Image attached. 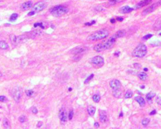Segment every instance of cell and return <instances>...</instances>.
I'll use <instances>...</instances> for the list:
<instances>
[{
  "instance_id": "cell-32",
  "label": "cell",
  "mask_w": 161,
  "mask_h": 129,
  "mask_svg": "<svg viewBox=\"0 0 161 129\" xmlns=\"http://www.w3.org/2000/svg\"><path fill=\"white\" fill-rule=\"evenodd\" d=\"M93 77H94V74H91L88 77V78H87V79L85 80L84 82L86 83V84H87L88 82H89V81H90V80H91L92 78H93Z\"/></svg>"
},
{
  "instance_id": "cell-29",
  "label": "cell",
  "mask_w": 161,
  "mask_h": 129,
  "mask_svg": "<svg viewBox=\"0 0 161 129\" xmlns=\"http://www.w3.org/2000/svg\"><path fill=\"white\" fill-rule=\"evenodd\" d=\"M18 14L16 13H13V15H12V16H11V17H10V20L11 21V22H13V21H15L16 19H17V18H18Z\"/></svg>"
},
{
  "instance_id": "cell-44",
  "label": "cell",
  "mask_w": 161,
  "mask_h": 129,
  "mask_svg": "<svg viewBox=\"0 0 161 129\" xmlns=\"http://www.w3.org/2000/svg\"><path fill=\"white\" fill-rule=\"evenodd\" d=\"M155 113H156V111L154 109V110H153L152 112H151L150 113V115H154V114H155Z\"/></svg>"
},
{
  "instance_id": "cell-12",
  "label": "cell",
  "mask_w": 161,
  "mask_h": 129,
  "mask_svg": "<svg viewBox=\"0 0 161 129\" xmlns=\"http://www.w3.org/2000/svg\"><path fill=\"white\" fill-rule=\"evenodd\" d=\"M110 86L112 90H116L122 88V84L118 79H112L110 82Z\"/></svg>"
},
{
  "instance_id": "cell-35",
  "label": "cell",
  "mask_w": 161,
  "mask_h": 129,
  "mask_svg": "<svg viewBox=\"0 0 161 129\" xmlns=\"http://www.w3.org/2000/svg\"><path fill=\"white\" fill-rule=\"evenodd\" d=\"M155 102H157V103L159 105H161V96H157L156 99H155Z\"/></svg>"
},
{
  "instance_id": "cell-39",
  "label": "cell",
  "mask_w": 161,
  "mask_h": 129,
  "mask_svg": "<svg viewBox=\"0 0 161 129\" xmlns=\"http://www.w3.org/2000/svg\"><path fill=\"white\" fill-rule=\"evenodd\" d=\"M42 125H43V122L42 121H38V124H37V127H38V128H40V127H42Z\"/></svg>"
},
{
  "instance_id": "cell-10",
  "label": "cell",
  "mask_w": 161,
  "mask_h": 129,
  "mask_svg": "<svg viewBox=\"0 0 161 129\" xmlns=\"http://www.w3.org/2000/svg\"><path fill=\"white\" fill-rule=\"evenodd\" d=\"M46 7V4L43 1H40L34 4V6L32 7L33 11L35 12H40L42 11L43 9H45Z\"/></svg>"
},
{
  "instance_id": "cell-38",
  "label": "cell",
  "mask_w": 161,
  "mask_h": 129,
  "mask_svg": "<svg viewBox=\"0 0 161 129\" xmlns=\"http://www.w3.org/2000/svg\"><path fill=\"white\" fill-rule=\"evenodd\" d=\"M6 100V98L4 96H0V102H4Z\"/></svg>"
},
{
  "instance_id": "cell-30",
  "label": "cell",
  "mask_w": 161,
  "mask_h": 129,
  "mask_svg": "<svg viewBox=\"0 0 161 129\" xmlns=\"http://www.w3.org/2000/svg\"><path fill=\"white\" fill-rule=\"evenodd\" d=\"M26 94L28 96H31L33 94H34V91L31 90H27L25 91Z\"/></svg>"
},
{
  "instance_id": "cell-5",
  "label": "cell",
  "mask_w": 161,
  "mask_h": 129,
  "mask_svg": "<svg viewBox=\"0 0 161 129\" xmlns=\"http://www.w3.org/2000/svg\"><path fill=\"white\" fill-rule=\"evenodd\" d=\"M28 37L27 35H19V36H16L15 35H10V40L12 44L13 45H18L19 43L23 42L27 40Z\"/></svg>"
},
{
  "instance_id": "cell-9",
  "label": "cell",
  "mask_w": 161,
  "mask_h": 129,
  "mask_svg": "<svg viewBox=\"0 0 161 129\" xmlns=\"http://www.w3.org/2000/svg\"><path fill=\"white\" fill-rule=\"evenodd\" d=\"M59 117L60 118V120L62 123H65L68 118V115H67V112L64 108H62L59 110Z\"/></svg>"
},
{
  "instance_id": "cell-3",
  "label": "cell",
  "mask_w": 161,
  "mask_h": 129,
  "mask_svg": "<svg viewBox=\"0 0 161 129\" xmlns=\"http://www.w3.org/2000/svg\"><path fill=\"white\" fill-rule=\"evenodd\" d=\"M147 53V48L145 44L140 43L135 48L132 53V56L138 58H142L145 57Z\"/></svg>"
},
{
  "instance_id": "cell-20",
  "label": "cell",
  "mask_w": 161,
  "mask_h": 129,
  "mask_svg": "<svg viewBox=\"0 0 161 129\" xmlns=\"http://www.w3.org/2000/svg\"><path fill=\"white\" fill-rule=\"evenodd\" d=\"M88 112L90 116H93L96 112V108L94 106L89 105L88 107Z\"/></svg>"
},
{
  "instance_id": "cell-26",
  "label": "cell",
  "mask_w": 161,
  "mask_h": 129,
  "mask_svg": "<svg viewBox=\"0 0 161 129\" xmlns=\"http://www.w3.org/2000/svg\"><path fill=\"white\" fill-rule=\"evenodd\" d=\"M133 95H134V93L131 90H128L126 92L125 94V98L128 99V98H132Z\"/></svg>"
},
{
  "instance_id": "cell-46",
  "label": "cell",
  "mask_w": 161,
  "mask_h": 129,
  "mask_svg": "<svg viewBox=\"0 0 161 129\" xmlns=\"http://www.w3.org/2000/svg\"><path fill=\"white\" fill-rule=\"evenodd\" d=\"M110 22H111V23H115V19H111V20H110Z\"/></svg>"
},
{
  "instance_id": "cell-31",
  "label": "cell",
  "mask_w": 161,
  "mask_h": 129,
  "mask_svg": "<svg viewBox=\"0 0 161 129\" xmlns=\"http://www.w3.org/2000/svg\"><path fill=\"white\" fill-rule=\"evenodd\" d=\"M18 120L21 123H24L26 121V117L25 115H21L18 118Z\"/></svg>"
},
{
  "instance_id": "cell-51",
  "label": "cell",
  "mask_w": 161,
  "mask_h": 129,
  "mask_svg": "<svg viewBox=\"0 0 161 129\" xmlns=\"http://www.w3.org/2000/svg\"><path fill=\"white\" fill-rule=\"evenodd\" d=\"M160 4H161V2H160Z\"/></svg>"
},
{
  "instance_id": "cell-22",
  "label": "cell",
  "mask_w": 161,
  "mask_h": 129,
  "mask_svg": "<svg viewBox=\"0 0 161 129\" xmlns=\"http://www.w3.org/2000/svg\"><path fill=\"white\" fill-rule=\"evenodd\" d=\"M9 48V45L5 41L0 40V49L1 50H6Z\"/></svg>"
},
{
  "instance_id": "cell-23",
  "label": "cell",
  "mask_w": 161,
  "mask_h": 129,
  "mask_svg": "<svg viewBox=\"0 0 161 129\" xmlns=\"http://www.w3.org/2000/svg\"><path fill=\"white\" fill-rule=\"evenodd\" d=\"M138 76L140 79L142 81H146L148 78L147 74H146V72H139V73H138Z\"/></svg>"
},
{
  "instance_id": "cell-36",
  "label": "cell",
  "mask_w": 161,
  "mask_h": 129,
  "mask_svg": "<svg viewBox=\"0 0 161 129\" xmlns=\"http://www.w3.org/2000/svg\"><path fill=\"white\" fill-rule=\"evenodd\" d=\"M152 37V34H147V35H146V36L143 37L142 39L143 40H148V39H149L150 38H151Z\"/></svg>"
},
{
  "instance_id": "cell-13",
  "label": "cell",
  "mask_w": 161,
  "mask_h": 129,
  "mask_svg": "<svg viewBox=\"0 0 161 129\" xmlns=\"http://www.w3.org/2000/svg\"><path fill=\"white\" fill-rule=\"evenodd\" d=\"M152 1V0H142L134 6V10H138L140 8H143L144 6L149 4Z\"/></svg>"
},
{
  "instance_id": "cell-27",
  "label": "cell",
  "mask_w": 161,
  "mask_h": 129,
  "mask_svg": "<svg viewBox=\"0 0 161 129\" xmlns=\"http://www.w3.org/2000/svg\"><path fill=\"white\" fill-rule=\"evenodd\" d=\"M92 100L95 103H99L101 100V96L100 94H96L92 96Z\"/></svg>"
},
{
  "instance_id": "cell-33",
  "label": "cell",
  "mask_w": 161,
  "mask_h": 129,
  "mask_svg": "<svg viewBox=\"0 0 161 129\" xmlns=\"http://www.w3.org/2000/svg\"><path fill=\"white\" fill-rule=\"evenodd\" d=\"M37 27H40L42 28H44V27H43L42 23H36L34 24V27L36 28Z\"/></svg>"
},
{
  "instance_id": "cell-18",
  "label": "cell",
  "mask_w": 161,
  "mask_h": 129,
  "mask_svg": "<svg viewBox=\"0 0 161 129\" xmlns=\"http://www.w3.org/2000/svg\"><path fill=\"white\" fill-rule=\"evenodd\" d=\"M122 90L121 89H118V90H113V95L114 97L116 98H120L122 96Z\"/></svg>"
},
{
  "instance_id": "cell-11",
  "label": "cell",
  "mask_w": 161,
  "mask_h": 129,
  "mask_svg": "<svg viewBox=\"0 0 161 129\" xmlns=\"http://www.w3.org/2000/svg\"><path fill=\"white\" fill-rule=\"evenodd\" d=\"M159 3L160 2L154 3V4H153L150 6H149V7H148V8H147L146 9H145V10L142 12V15H147L148 14H149L150 13H152V12H153V11L157 8V7L158 6V5H159Z\"/></svg>"
},
{
  "instance_id": "cell-16",
  "label": "cell",
  "mask_w": 161,
  "mask_h": 129,
  "mask_svg": "<svg viewBox=\"0 0 161 129\" xmlns=\"http://www.w3.org/2000/svg\"><path fill=\"white\" fill-rule=\"evenodd\" d=\"M153 30L155 31H159L161 30V16L157 19L153 25Z\"/></svg>"
},
{
  "instance_id": "cell-48",
  "label": "cell",
  "mask_w": 161,
  "mask_h": 129,
  "mask_svg": "<svg viewBox=\"0 0 161 129\" xmlns=\"http://www.w3.org/2000/svg\"><path fill=\"white\" fill-rule=\"evenodd\" d=\"M144 70H146V71H147V70H148V69L147 68H145L144 69Z\"/></svg>"
},
{
  "instance_id": "cell-2",
  "label": "cell",
  "mask_w": 161,
  "mask_h": 129,
  "mask_svg": "<svg viewBox=\"0 0 161 129\" xmlns=\"http://www.w3.org/2000/svg\"><path fill=\"white\" fill-rule=\"evenodd\" d=\"M108 35H109L108 30L106 29H101L89 35L87 40L89 41H96L99 40L104 39L105 38L108 37Z\"/></svg>"
},
{
  "instance_id": "cell-43",
  "label": "cell",
  "mask_w": 161,
  "mask_h": 129,
  "mask_svg": "<svg viewBox=\"0 0 161 129\" xmlns=\"http://www.w3.org/2000/svg\"><path fill=\"white\" fill-rule=\"evenodd\" d=\"M116 20H118V21H119V22H122V21H123V18L122 17H117L116 18Z\"/></svg>"
},
{
  "instance_id": "cell-25",
  "label": "cell",
  "mask_w": 161,
  "mask_h": 129,
  "mask_svg": "<svg viewBox=\"0 0 161 129\" xmlns=\"http://www.w3.org/2000/svg\"><path fill=\"white\" fill-rule=\"evenodd\" d=\"M155 96H156V94H155V93L150 92V93H149L146 94V99L149 101V100H151Z\"/></svg>"
},
{
  "instance_id": "cell-47",
  "label": "cell",
  "mask_w": 161,
  "mask_h": 129,
  "mask_svg": "<svg viewBox=\"0 0 161 129\" xmlns=\"http://www.w3.org/2000/svg\"><path fill=\"white\" fill-rule=\"evenodd\" d=\"M2 76H3V74H2V73H1V72H0V78H1V77Z\"/></svg>"
},
{
  "instance_id": "cell-28",
  "label": "cell",
  "mask_w": 161,
  "mask_h": 129,
  "mask_svg": "<svg viewBox=\"0 0 161 129\" xmlns=\"http://www.w3.org/2000/svg\"><path fill=\"white\" fill-rule=\"evenodd\" d=\"M150 118H144L143 119H142V125H143L144 127H146V126H147V125L150 122Z\"/></svg>"
},
{
  "instance_id": "cell-8",
  "label": "cell",
  "mask_w": 161,
  "mask_h": 129,
  "mask_svg": "<svg viewBox=\"0 0 161 129\" xmlns=\"http://www.w3.org/2000/svg\"><path fill=\"white\" fill-rule=\"evenodd\" d=\"M88 50V48L84 46H79L76 47L72 49L71 51V52L73 54L76 55H79L82 54L83 53L86 52Z\"/></svg>"
},
{
  "instance_id": "cell-17",
  "label": "cell",
  "mask_w": 161,
  "mask_h": 129,
  "mask_svg": "<svg viewBox=\"0 0 161 129\" xmlns=\"http://www.w3.org/2000/svg\"><path fill=\"white\" fill-rule=\"evenodd\" d=\"M134 9L133 8H131L128 6H124L123 7L120 8V12L121 13L125 14V13H129L130 12H132Z\"/></svg>"
},
{
  "instance_id": "cell-41",
  "label": "cell",
  "mask_w": 161,
  "mask_h": 129,
  "mask_svg": "<svg viewBox=\"0 0 161 129\" xmlns=\"http://www.w3.org/2000/svg\"><path fill=\"white\" fill-rule=\"evenodd\" d=\"M111 3H117L120 1L121 0H109Z\"/></svg>"
},
{
  "instance_id": "cell-42",
  "label": "cell",
  "mask_w": 161,
  "mask_h": 129,
  "mask_svg": "<svg viewBox=\"0 0 161 129\" xmlns=\"http://www.w3.org/2000/svg\"><path fill=\"white\" fill-rule=\"evenodd\" d=\"M94 23H95V21H92L91 23H86V25H92V24H94Z\"/></svg>"
},
{
  "instance_id": "cell-50",
  "label": "cell",
  "mask_w": 161,
  "mask_h": 129,
  "mask_svg": "<svg viewBox=\"0 0 161 129\" xmlns=\"http://www.w3.org/2000/svg\"><path fill=\"white\" fill-rule=\"evenodd\" d=\"M159 35H161V33H159Z\"/></svg>"
},
{
  "instance_id": "cell-15",
  "label": "cell",
  "mask_w": 161,
  "mask_h": 129,
  "mask_svg": "<svg viewBox=\"0 0 161 129\" xmlns=\"http://www.w3.org/2000/svg\"><path fill=\"white\" fill-rule=\"evenodd\" d=\"M33 6V3L31 1H26L24 3L22 4L21 6V10H23V11H26L30 9Z\"/></svg>"
},
{
  "instance_id": "cell-34",
  "label": "cell",
  "mask_w": 161,
  "mask_h": 129,
  "mask_svg": "<svg viewBox=\"0 0 161 129\" xmlns=\"http://www.w3.org/2000/svg\"><path fill=\"white\" fill-rule=\"evenodd\" d=\"M73 115H74V112H73V110H71V111L69 112V114H68V118H69V119H72L73 117Z\"/></svg>"
},
{
  "instance_id": "cell-19",
  "label": "cell",
  "mask_w": 161,
  "mask_h": 129,
  "mask_svg": "<svg viewBox=\"0 0 161 129\" xmlns=\"http://www.w3.org/2000/svg\"><path fill=\"white\" fill-rule=\"evenodd\" d=\"M135 100L138 102V103L139 104L140 106H144L146 105V101L141 96H137L135 98Z\"/></svg>"
},
{
  "instance_id": "cell-6",
  "label": "cell",
  "mask_w": 161,
  "mask_h": 129,
  "mask_svg": "<svg viewBox=\"0 0 161 129\" xmlns=\"http://www.w3.org/2000/svg\"><path fill=\"white\" fill-rule=\"evenodd\" d=\"M22 92L21 88L19 87H15L12 90V96L14 100L16 103L20 102L21 98H22Z\"/></svg>"
},
{
  "instance_id": "cell-14",
  "label": "cell",
  "mask_w": 161,
  "mask_h": 129,
  "mask_svg": "<svg viewBox=\"0 0 161 129\" xmlns=\"http://www.w3.org/2000/svg\"><path fill=\"white\" fill-rule=\"evenodd\" d=\"M100 120L102 123H106L108 121V116L106 112L104 110H101L100 112Z\"/></svg>"
},
{
  "instance_id": "cell-24",
  "label": "cell",
  "mask_w": 161,
  "mask_h": 129,
  "mask_svg": "<svg viewBox=\"0 0 161 129\" xmlns=\"http://www.w3.org/2000/svg\"><path fill=\"white\" fill-rule=\"evenodd\" d=\"M3 126L4 129H10V121L6 118H4V119L3 120Z\"/></svg>"
},
{
  "instance_id": "cell-49",
  "label": "cell",
  "mask_w": 161,
  "mask_h": 129,
  "mask_svg": "<svg viewBox=\"0 0 161 129\" xmlns=\"http://www.w3.org/2000/svg\"><path fill=\"white\" fill-rule=\"evenodd\" d=\"M71 90H72V89H71V88H69V91H71Z\"/></svg>"
},
{
  "instance_id": "cell-37",
  "label": "cell",
  "mask_w": 161,
  "mask_h": 129,
  "mask_svg": "<svg viewBox=\"0 0 161 129\" xmlns=\"http://www.w3.org/2000/svg\"><path fill=\"white\" fill-rule=\"evenodd\" d=\"M31 112L34 114H37L38 113V109L35 107H33L31 109Z\"/></svg>"
},
{
  "instance_id": "cell-21",
  "label": "cell",
  "mask_w": 161,
  "mask_h": 129,
  "mask_svg": "<svg viewBox=\"0 0 161 129\" xmlns=\"http://www.w3.org/2000/svg\"><path fill=\"white\" fill-rule=\"evenodd\" d=\"M125 33L126 31L125 30H118L114 35L117 39H118V38L123 37L124 35H125Z\"/></svg>"
},
{
  "instance_id": "cell-45",
  "label": "cell",
  "mask_w": 161,
  "mask_h": 129,
  "mask_svg": "<svg viewBox=\"0 0 161 129\" xmlns=\"http://www.w3.org/2000/svg\"><path fill=\"white\" fill-rule=\"evenodd\" d=\"M94 127H96V128H98L99 127H100V124H99L98 122H96V123H94Z\"/></svg>"
},
{
  "instance_id": "cell-1",
  "label": "cell",
  "mask_w": 161,
  "mask_h": 129,
  "mask_svg": "<svg viewBox=\"0 0 161 129\" xmlns=\"http://www.w3.org/2000/svg\"><path fill=\"white\" fill-rule=\"evenodd\" d=\"M116 39H117V38L115 35H113L109 39L107 40L106 42L96 44L93 49H94V51L96 52H102V51H105V50H108L113 46L115 43L116 42Z\"/></svg>"
},
{
  "instance_id": "cell-40",
  "label": "cell",
  "mask_w": 161,
  "mask_h": 129,
  "mask_svg": "<svg viewBox=\"0 0 161 129\" xmlns=\"http://www.w3.org/2000/svg\"><path fill=\"white\" fill-rule=\"evenodd\" d=\"M35 12H34V11H32V12H30V13H28V15L32 16L34 15H35Z\"/></svg>"
},
{
  "instance_id": "cell-4",
  "label": "cell",
  "mask_w": 161,
  "mask_h": 129,
  "mask_svg": "<svg viewBox=\"0 0 161 129\" xmlns=\"http://www.w3.org/2000/svg\"><path fill=\"white\" fill-rule=\"evenodd\" d=\"M50 13L55 17H60L64 15L69 12V8L65 6L58 5L55 6L50 10Z\"/></svg>"
},
{
  "instance_id": "cell-7",
  "label": "cell",
  "mask_w": 161,
  "mask_h": 129,
  "mask_svg": "<svg viewBox=\"0 0 161 129\" xmlns=\"http://www.w3.org/2000/svg\"><path fill=\"white\" fill-rule=\"evenodd\" d=\"M104 63V61L103 57L100 56V55H97V56L92 57L91 60V63H92V64L96 65L98 67H101L102 66H103Z\"/></svg>"
}]
</instances>
